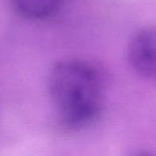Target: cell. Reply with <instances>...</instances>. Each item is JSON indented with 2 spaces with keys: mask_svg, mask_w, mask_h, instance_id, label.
Masks as SVG:
<instances>
[{
  "mask_svg": "<svg viewBox=\"0 0 156 156\" xmlns=\"http://www.w3.org/2000/svg\"><path fill=\"white\" fill-rule=\"evenodd\" d=\"M49 92L62 123L71 129L90 125L101 113L104 89L101 78L86 62H57L49 74Z\"/></svg>",
  "mask_w": 156,
  "mask_h": 156,
  "instance_id": "6da1fadb",
  "label": "cell"
},
{
  "mask_svg": "<svg viewBox=\"0 0 156 156\" xmlns=\"http://www.w3.org/2000/svg\"><path fill=\"white\" fill-rule=\"evenodd\" d=\"M128 57L137 73L156 80V26H146L133 34L128 47Z\"/></svg>",
  "mask_w": 156,
  "mask_h": 156,
  "instance_id": "7a4b0ae2",
  "label": "cell"
},
{
  "mask_svg": "<svg viewBox=\"0 0 156 156\" xmlns=\"http://www.w3.org/2000/svg\"><path fill=\"white\" fill-rule=\"evenodd\" d=\"M15 11L30 20H43L55 15L63 0H11Z\"/></svg>",
  "mask_w": 156,
  "mask_h": 156,
  "instance_id": "3957f363",
  "label": "cell"
},
{
  "mask_svg": "<svg viewBox=\"0 0 156 156\" xmlns=\"http://www.w3.org/2000/svg\"><path fill=\"white\" fill-rule=\"evenodd\" d=\"M134 156H156V154H150V153H142V154H138Z\"/></svg>",
  "mask_w": 156,
  "mask_h": 156,
  "instance_id": "277c9868",
  "label": "cell"
}]
</instances>
